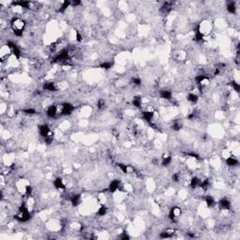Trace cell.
<instances>
[{
  "mask_svg": "<svg viewBox=\"0 0 240 240\" xmlns=\"http://www.w3.org/2000/svg\"><path fill=\"white\" fill-rule=\"evenodd\" d=\"M26 22L21 17H14L10 22V27L14 35L17 37H22L23 33L25 29Z\"/></svg>",
  "mask_w": 240,
  "mask_h": 240,
  "instance_id": "cell-1",
  "label": "cell"
},
{
  "mask_svg": "<svg viewBox=\"0 0 240 240\" xmlns=\"http://www.w3.org/2000/svg\"><path fill=\"white\" fill-rule=\"evenodd\" d=\"M30 212L31 211L28 209L26 204H22L17 210V212L15 214V218L20 222H26L29 221L31 218Z\"/></svg>",
  "mask_w": 240,
  "mask_h": 240,
  "instance_id": "cell-2",
  "label": "cell"
},
{
  "mask_svg": "<svg viewBox=\"0 0 240 240\" xmlns=\"http://www.w3.org/2000/svg\"><path fill=\"white\" fill-rule=\"evenodd\" d=\"M196 30H198L203 37L209 36L213 30V25L209 20H203L197 26Z\"/></svg>",
  "mask_w": 240,
  "mask_h": 240,
  "instance_id": "cell-3",
  "label": "cell"
},
{
  "mask_svg": "<svg viewBox=\"0 0 240 240\" xmlns=\"http://www.w3.org/2000/svg\"><path fill=\"white\" fill-rule=\"evenodd\" d=\"M195 81H196V83H197V86H198L199 89H203V88L207 87L211 83L210 78L206 74L197 75L195 77Z\"/></svg>",
  "mask_w": 240,
  "mask_h": 240,
  "instance_id": "cell-4",
  "label": "cell"
},
{
  "mask_svg": "<svg viewBox=\"0 0 240 240\" xmlns=\"http://www.w3.org/2000/svg\"><path fill=\"white\" fill-rule=\"evenodd\" d=\"M58 107H59V114L62 116H70L75 110L74 105L68 102L61 104Z\"/></svg>",
  "mask_w": 240,
  "mask_h": 240,
  "instance_id": "cell-5",
  "label": "cell"
},
{
  "mask_svg": "<svg viewBox=\"0 0 240 240\" xmlns=\"http://www.w3.org/2000/svg\"><path fill=\"white\" fill-rule=\"evenodd\" d=\"M181 215H182V209H181V207H179L177 206H173L170 210H169V213H168L169 218L173 221H175L176 220H178V218L181 217Z\"/></svg>",
  "mask_w": 240,
  "mask_h": 240,
  "instance_id": "cell-6",
  "label": "cell"
},
{
  "mask_svg": "<svg viewBox=\"0 0 240 240\" xmlns=\"http://www.w3.org/2000/svg\"><path fill=\"white\" fill-rule=\"evenodd\" d=\"M11 56V49L8 44L2 45L1 49H0V57H1L2 61L8 60Z\"/></svg>",
  "mask_w": 240,
  "mask_h": 240,
  "instance_id": "cell-7",
  "label": "cell"
},
{
  "mask_svg": "<svg viewBox=\"0 0 240 240\" xmlns=\"http://www.w3.org/2000/svg\"><path fill=\"white\" fill-rule=\"evenodd\" d=\"M57 115H59V107L55 104H52L50 105L47 110H46V116L49 118H55L57 116Z\"/></svg>",
  "mask_w": 240,
  "mask_h": 240,
  "instance_id": "cell-8",
  "label": "cell"
},
{
  "mask_svg": "<svg viewBox=\"0 0 240 240\" xmlns=\"http://www.w3.org/2000/svg\"><path fill=\"white\" fill-rule=\"evenodd\" d=\"M120 188H122L121 186V181L118 179H114L110 182L109 187H108V190L109 192L111 193H115L117 190H120Z\"/></svg>",
  "mask_w": 240,
  "mask_h": 240,
  "instance_id": "cell-9",
  "label": "cell"
},
{
  "mask_svg": "<svg viewBox=\"0 0 240 240\" xmlns=\"http://www.w3.org/2000/svg\"><path fill=\"white\" fill-rule=\"evenodd\" d=\"M160 98L165 101H171L173 98V92L168 89H161L160 91Z\"/></svg>",
  "mask_w": 240,
  "mask_h": 240,
  "instance_id": "cell-10",
  "label": "cell"
},
{
  "mask_svg": "<svg viewBox=\"0 0 240 240\" xmlns=\"http://www.w3.org/2000/svg\"><path fill=\"white\" fill-rule=\"evenodd\" d=\"M172 160H173V157L170 154H163L160 159V163L162 166L167 167L172 163Z\"/></svg>",
  "mask_w": 240,
  "mask_h": 240,
  "instance_id": "cell-11",
  "label": "cell"
},
{
  "mask_svg": "<svg viewBox=\"0 0 240 240\" xmlns=\"http://www.w3.org/2000/svg\"><path fill=\"white\" fill-rule=\"evenodd\" d=\"M51 131L52 130H50V128H49V126L46 124H42L39 127V133H40V135L43 138H45Z\"/></svg>",
  "mask_w": 240,
  "mask_h": 240,
  "instance_id": "cell-12",
  "label": "cell"
},
{
  "mask_svg": "<svg viewBox=\"0 0 240 240\" xmlns=\"http://www.w3.org/2000/svg\"><path fill=\"white\" fill-rule=\"evenodd\" d=\"M200 183H201V179L198 177V176H192V177L189 180V186L190 189H195L197 188H199Z\"/></svg>",
  "mask_w": 240,
  "mask_h": 240,
  "instance_id": "cell-13",
  "label": "cell"
},
{
  "mask_svg": "<svg viewBox=\"0 0 240 240\" xmlns=\"http://www.w3.org/2000/svg\"><path fill=\"white\" fill-rule=\"evenodd\" d=\"M225 162H226L227 166L229 167H236L239 164V160L234 156V155H231L230 157H228L225 160Z\"/></svg>",
  "mask_w": 240,
  "mask_h": 240,
  "instance_id": "cell-14",
  "label": "cell"
},
{
  "mask_svg": "<svg viewBox=\"0 0 240 240\" xmlns=\"http://www.w3.org/2000/svg\"><path fill=\"white\" fill-rule=\"evenodd\" d=\"M218 206L223 210H229L231 208V202L227 198H222L218 201Z\"/></svg>",
  "mask_w": 240,
  "mask_h": 240,
  "instance_id": "cell-15",
  "label": "cell"
},
{
  "mask_svg": "<svg viewBox=\"0 0 240 240\" xmlns=\"http://www.w3.org/2000/svg\"><path fill=\"white\" fill-rule=\"evenodd\" d=\"M42 87H43V90L50 91V92H55V91L57 90L55 83L54 82H45Z\"/></svg>",
  "mask_w": 240,
  "mask_h": 240,
  "instance_id": "cell-16",
  "label": "cell"
},
{
  "mask_svg": "<svg viewBox=\"0 0 240 240\" xmlns=\"http://www.w3.org/2000/svg\"><path fill=\"white\" fill-rule=\"evenodd\" d=\"M81 202H82V197L80 194H73L70 197V203H72V206L74 207L78 206L81 203Z\"/></svg>",
  "mask_w": 240,
  "mask_h": 240,
  "instance_id": "cell-17",
  "label": "cell"
},
{
  "mask_svg": "<svg viewBox=\"0 0 240 240\" xmlns=\"http://www.w3.org/2000/svg\"><path fill=\"white\" fill-rule=\"evenodd\" d=\"M54 186L55 189H66L65 182L61 177H57V178H55L54 180Z\"/></svg>",
  "mask_w": 240,
  "mask_h": 240,
  "instance_id": "cell-18",
  "label": "cell"
},
{
  "mask_svg": "<svg viewBox=\"0 0 240 240\" xmlns=\"http://www.w3.org/2000/svg\"><path fill=\"white\" fill-rule=\"evenodd\" d=\"M187 101L192 104H196L199 101V96L195 93H189L187 95Z\"/></svg>",
  "mask_w": 240,
  "mask_h": 240,
  "instance_id": "cell-19",
  "label": "cell"
},
{
  "mask_svg": "<svg viewBox=\"0 0 240 240\" xmlns=\"http://www.w3.org/2000/svg\"><path fill=\"white\" fill-rule=\"evenodd\" d=\"M97 201H98V203L100 206H105L106 203H107V195L105 193H103V192L100 193L97 197Z\"/></svg>",
  "mask_w": 240,
  "mask_h": 240,
  "instance_id": "cell-20",
  "label": "cell"
},
{
  "mask_svg": "<svg viewBox=\"0 0 240 240\" xmlns=\"http://www.w3.org/2000/svg\"><path fill=\"white\" fill-rule=\"evenodd\" d=\"M204 203L208 207H213L216 204V201L212 195H207L204 197Z\"/></svg>",
  "mask_w": 240,
  "mask_h": 240,
  "instance_id": "cell-21",
  "label": "cell"
},
{
  "mask_svg": "<svg viewBox=\"0 0 240 240\" xmlns=\"http://www.w3.org/2000/svg\"><path fill=\"white\" fill-rule=\"evenodd\" d=\"M226 10L230 14H235L236 12V5L235 1H230L227 3Z\"/></svg>",
  "mask_w": 240,
  "mask_h": 240,
  "instance_id": "cell-22",
  "label": "cell"
},
{
  "mask_svg": "<svg viewBox=\"0 0 240 240\" xmlns=\"http://www.w3.org/2000/svg\"><path fill=\"white\" fill-rule=\"evenodd\" d=\"M174 59L178 61H185L187 57V54L184 51H178L174 53Z\"/></svg>",
  "mask_w": 240,
  "mask_h": 240,
  "instance_id": "cell-23",
  "label": "cell"
},
{
  "mask_svg": "<svg viewBox=\"0 0 240 240\" xmlns=\"http://www.w3.org/2000/svg\"><path fill=\"white\" fill-rule=\"evenodd\" d=\"M174 230L173 229H167L165 231H163L162 233H160V238H170L174 236Z\"/></svg>",
  "mask_w": 240,
  "mask_h": 240,
  "instance_id": "cell-24",
  "label": "cell"
},
{
  "mask_svg": "<svg viewBox=\"0 0 240 240\" xmlns=\"http://www.w3.org/2000/svg\"><path fill=\"white\" fill-rule=\"evenodd\" d=\"M131 104L136 108H141V106H142V98L140 96H134L131 101Z\"/></svg>",
  "mask_w": 240,
  "mask_h": 240,
  "instance_id": "cell-25",
  "label": "cell"
},
{
  "mask_svg": "<svg viewBox=\"0 0 240 240\" xmlns=\"http://www.w3.org/2000/svg\"><path fill=\"white\" fill-rule=\"evenodd\" d=\"M107 212H108V208L106 206H100V208L97 211V215L100 217H103L107 214Z\"/></svg>",
  "mask_w": 240,
  "mask_h": 240,
  "instance_id": "cell-26",
  "label": "cell"
},
{
  "mask_svg": "<svg viewBox=\"0 0 240 240\" xmlns=\"http://www.w3.org/2000/svg\"><path fill=\"white\" fill-rule=\"evenodd\" d=\"M182 127H183V124L181 121H179V120H174L172 125V129L174 131H179L182 129Z\"/></svg>",
  "mask_w": 240,
  "mask_h": 240,
  "instance_id": "cell-27",
  "label": "cell"
},
{
  "mask_svg": "<svg viewBox=\"0 0 240 240\" xmlns=\"http://www.w3.org/2000/svg\"><path fill=\"white\" fill-rule=\"evenodd\" d=\"M130 83L133 84V86H140L141 84H142V80H141L140 77H132L131 80H130Z\"/></svg>",
  "mask_w": 240,
  "mask_h": 240,
  "instance_id": "cell-28",
  "label": "cell"
},
{
  "mask_svg": "<svg viewBox=\"0 0 240 240\" xmlns=\"http://www.w3.org/2000/svg\"><path fill=\"white\" fill-rule=\"evenodd\" d=\"M54 132L53 131H51L50 133L48 134V135L44 138V141H45V143H47V144H51V143H53V141H54Z\"/></svg>",
  "mask_w": 240,
  "mask_h": 240,
  "instance_id": "cell-29",
  "label": "cell"
},
{
  "mask_svg": "<svg viewBox=\"0 0 240 240\" xmlns=\"http://www.w3.org/2000/svg\"><path fill=\"white\" fill-rule=\"evenodd\" d=\"M231 86H232V87H233V90H234L235 92L238 93L239 91H240V86H239V83H238L237 82H236V81H233V82H231Z\"/></svg>",
  "mask_w": 240,
  "mask_h": 240,
  "instance_id": "cell-30",
  "label": "cell"
},
{
  "mask_svg": "<svg viewBox=\"0 0 240 240\" xmlns=\"http://www.w3.org/2000/svg\"><path fill=\"white\" fill-rule=\"evenodd\" d=\"M112 67H113V64H112L111 62H108V61L103 62V63H101V64L100 65V68H101L103 69H110Z\"/></svg>",
  "mask_w": 240,
  "mask_h": 240,
  "instance_id": "cell-31",
  "label": "cell"
},
{
  "mask_svg": "<svg viewBox=\"0 0 240 240\" xmlns=\"http://www.w3.org/2000/svg\"><path fill=\"white\" fill-rule=\"evenodd\" d=\"M32 193H33V188L28 184L25 188V195H26L27 197L29 196H32Z\"/></svg>",
  "mask_w": 240,
  "mask_h": 240,
  "instance_id": "cell-32",
  "label": "cell"
},
{
  "mask_svg": "<svg viewBox=\"0 0 240 240\" xmlns=\"http://www.w3.org/2000/svg\"><path fill=\"white\" fill-rule=\"evenodd\" d=\"M97 107L98 110H102L105 108V101L103 100H100L97 102Z\"/></svg>",
  "mask_w": 240,
  "mask_h": 240,
  "instance_id": "cell-33",
  "label": "cell"
},
{
  "mask_svg": "<svg viewBox=\"0 0 240 240\" xmlns=\"http://www.w3.org/2000/svg\"><path fill=\"white\" fill-rule=\"evenodd\" d=\"M24 112L25 113L26 115H34V114H36V110L33 109V108L25 109V110H24Z\"/></svg>",
  "mask_w": 240,
  "mask_h": 240,
  "instance_id": "cell-34",
  "label": "cell"
},
{
  "mask_svg": "<svg viewBox=\"0 0 240 240\" xmlns=\"http://www.w3.org/2000/svg\"><path fill=\"white\" fill-rule=\"evenodd\" d=\"M78 42H82L83 40V37H82V35L79 33V32H76V39H75Z\"/></svg>",
  "mask_w": 240,
  "mask_h": 240,
  "instance_id": "cell-35",
  "label": "cell"
},
{
  "mask_svg": "<svg viewBox=\"0 0 240 240\" xmlns=\"http://www.w3.org/2000/svg\"><path fill=\"white\" fill-rule=\"evenodd\" d=\"M120 238L123 239V240H128V239H130V236L127 234V233H123L122 236H120Z\"/></svg>",
  "mask_w": 240,
  "mask_h": 240,
  "instance_id": "cell-36",
  "label": "cell"
},
{
  "mask_svg": "<svg viewBox=\"0 0 240 240\" xmlns=\"http://www.w3.org/2000/svg\"><path fill=\"white\" fill-rule=\"evenodd\" d=\"M81 4H82L81 1H73V2H72V6H73V7H77V6L81 5Z\"/></svg>",
  "mask_w": 240,
  "mask_h": 240,
  "instance_id": "cell-37",
  "label": "cell"
}]
</instances>
